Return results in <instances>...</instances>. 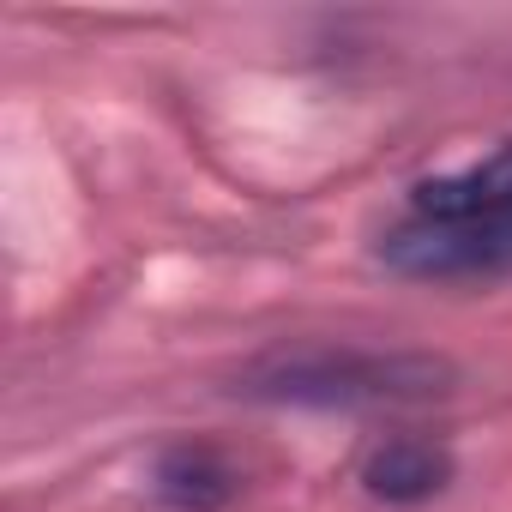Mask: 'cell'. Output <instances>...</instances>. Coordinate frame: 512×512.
<instances>
[{"mask_svg":"<svg viewBox=\"0 0 512 512\" xmlns=\"http://www.w3.org/2000/svg\"><path fill=\"white\" fill-rule=\"evenodd\" d=\"M446 362L434 356H368V350H278L247 374V392L290 404H380V398H428L446 392Z\"/></svg>","mask_w":512,"mask_h":512,"instance_id":"1","label":"cell"},{"mask_svg":"<svg viewBox=\"0 0 512 512\" xmlns=\"http://www.w3.org/2000/svg\"><path fill=\"white\" fill-rule=\"evenodd\" d=\"M380 260L404 278H476L512 266V223L494 229H434V223H398L380 241Z\"/></svg>","mask_w":512,"mask_h":512,"instance_id":"2","label":"cell"},{"mask_svg":"<svg viewBox=\"0 0 512 512\" xmlns=\"http://www.w3.org/2000/svg\"><path fill=\"white\" fill-rule=\"evenodd\" d=\"M410 223H434V229H494L512 223V139L494 145L488 157L416 181L410 187Z\"/></svg>","mask_w":512,"mask_h":512,"instance_id":"3","label":"cell"},{"mask_svg":"<svg viewBox=\"0 0 512 512\" xmlns=\"http://www.w3.org/2000/svg\"><path fill=\"white\" fill-rule=\"evenodd\" d=\"M452 482V452L422 434H392L362 458V488L386 506H416Z\"/></svg>","mask_w":512,"mask_h":512,"instance_id":"4","label":"cell"},{"mask_svg":"<svg viewBox=\"0 0 512 512\" xmlns=\"http://www.w3.org/2000/svg\"><path fill=\"white\" fill-rule=\"evenodd\" d=\"M157 494L181 512H217L235 494V470L217 446L205 440H181L157 458Z\"/></svg>","mask_w":512,"mask_h":512,"instance_id":"5","label":"cell"}]
</instances>
